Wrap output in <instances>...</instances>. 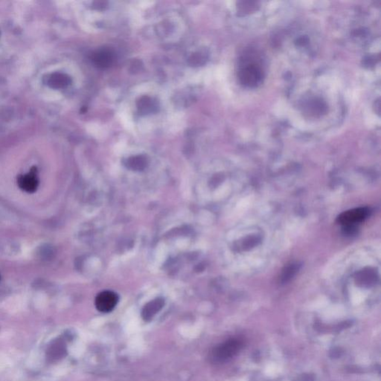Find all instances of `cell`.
<instances>
[{
  "label": "cell",
  "mask_w": 381,
  "mask_h": 381,
  "mask_svg": "<svg viewBox=\"0 0 381 381\" xmlns=\"http://www.w3.org/2000/svg\"><path fill=\"white\" fill-rule=\"evenodd\" d=\"M238 78L240 82L248 87H256L262 83L264 71L259 63L253 60H243L241 63L238 71Z\"/></svg>",
  "instance_id": "6da1fadb"
},
{
  "label": "cell",
  "mask_w": 381,
  "mask_h": 381,
  "mask_svg": "<svg viewBox=\"0 0 381 381\" xmlns=\"http://www.w3.org/2000/svg\"><path fill=\"white\" fill-rule=\"evenodd\" d=\"M241 346L242 344L238 340H230L226 342L217 347L213 351L211 358L216 362H222L236 354Z\"/></svg>",
  "instance_id": "7a4b0ae2"
},
{
  "label": "cell",
  "mask_w": 381,
  "mask_h": 381,
  "mask_svg": "<svg viewBox=\"0 0 381 381\" xmlns=\"http://www.w3.org/2000/svg\"><path fill=\"white\" fill-rule=\"evenodd\" d=\"M119 301V297L113 291H103L98 294L95 299V307L102 313H108L114 309Z\"/></svg>",
  "instance_id": "3957f363"
},
{
  "label": "cell",
  "mask_w": 381,
  "mask_h": 381,
  "mask_svg": "<svg viewBox=\"0 0 381 381\" xmlns=\"http://www.w3.org/2000/svg\"><path fill=\"white\" fill-rule=\"evenodd\" d=\"M92 63L99 69L110 68L115 61L114 52L108 48H102L92 54Z\"/></svg>",
  "instance_id": "277c9868"
},
{
  "label": "cell",
  "mask_w": 381,
  "mask_h": 381,
  "mask_svg": "<svg viewBox=\"0 0 381 381\" xmlns=\"http://www.w3.org/2000/svg\"><path fill=\"white\" fill-rule=\"evenodd\" d=\"M369 210L367 208H358L343 213L338 218L340 224L346 225H354L362 222L368 217Z\"/></svg>",
  "instance_id": "5b68a950"
},
{
  "label": "cell",
  "mask_w": 381,
  "mask_h": 381,
  "mask_svg": "<svg viewBox=\"0 0 381 381\" xmlns=\"http://www.w3.org/2000/svg\"><path fill=\"white\" fill-rule=\"evenodd\" d=\"M137 109L141 115L151 114L157 111L158 103L153 98L142 96L137 102Z\"/></svg>",
  "instance_id": "8992f818"
},
{
  "label": "cell",
  "mask_w": 381,
  "mask_h": 381,
  "mask_svg": "<svg viewBox=\"0 0 381 381\" xmlns=\"http://www.w3.org/2000/svg\"><path fill=\"white\" fill-rule=\"evenodd\" d=\"M17 183L18 186L22 190H25L28 193L35 192L38 187V180L36 177V175L33 172L19 177Z\"/></svg>",
  "instance_id": "52a82bcc"
},
{
  "label": "cell",
  "mask_w": 381,
  "mask_h": 381,
  "mask_svg": "<svg viewBox=\"0 0 381 381\" xmlns=\"http://www.w3.org/2000/svg\"><path fill=\"white\" fill-rule=\"evenodd\" d=\"M163 299L158 298V299H154L151 302H148L145 308H143L142 313H141V316H142L144 320L150 321L152 319L158 312L162 309V307L164 306Z\"/></svg>",
  "instance_id": "ba28073f"
},
{
  "label": "cell",
  "mask_w": 381,
  "mask_h": 381,
  "mask_svg": "<svg viewBox=\"0 0 381 381\" xmlns=\"http://www.w3.org/2000/svg\"><path fill=\"white\" fill-rule=\"evenodd\" d=\"M148 165V159L143 155L131 156L125 161V165L134 171L143 170Z\"/></svg>",
  "instance_id": "9c48e42d"
},
{
  "label": "cell",
  "mask_w": 381,
  "mask_h": 381,
  "mask_svg": "<svg viewBox=\"0 0 381 381\" xmlns=\"http://www.w3.org/2000/svg\"><path fill=\"white\" fill-rule=\"evenodd\" d=\"M205 56L201 52H196L190 56L189 62L190 65H201L205 61Z\"/></svg>",
  "instance_id": "30bf717a"
}]
</instances>
